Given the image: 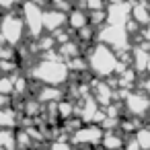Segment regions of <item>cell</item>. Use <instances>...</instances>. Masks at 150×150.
Masks as SVG:
<instances>
[{
    "mask_svg": "<svg viewBox=\"0 0 150 150\" xmlns=\"http://www.w3.org/2000/svg\"><path fill=\"white\" fill-rule=\"evenodd\" d=\"M31 78L39 80L45 86H62L68 78H70V68L68 62H64L60 58V54H52L45 52V58L39 60L33 68H31Z\"/></svg>",
    "mask_w": 150,
    "mask_h": 150,
    "instance_id": "6da1fadb",
    "label": "cell"
},
{
    "mask_svg": "<svg viewBox=\"0 0 150 150\" xmlns=\"http://www.w3.org/2000/svg\"><path fill=\"white\" fill-rule=\"evenodd\" d=\"M86 64H88V70L95 74V76H99V78H109L111 74H121L127 66H125V62H121L119 60V56L109 47V45H105V43H97V45H93L91 47V52H88V56H86Z\"/></svg>",
    "mask_w": 150,
    "mask_h": 150,
    "instance_id": "7a4b0ae2",
    "label": "cell"
},
{
    "mask_svg": "<svg viewBox=\"0 0 150 150\" xmlns=\"http://www.w3.org/2000/svg\"><path fill=\"white\" fill-rule=\"evenodd\" d=\"M27 29L23 23V17L17 13H6L4 17H0V41H4L8 45H19L25 37Z\"/></svg>",
    "mask_w": 150,
    "mask_h": 150,
    "instance_id": "3957f363",
    "label": "cell"
},
{
    "mask_svg": "<svg viewBox=\"0 0 150 150\" xmlns=\"http://www.w3.org/2000/svg\"><path fill=\"white\" fill-rule=\"evenodd\" d=\"M21 17H23L27 35L33 39L41 37V31H43V8H41V4L33 2V0H23Z\"/></svg>",
    "mask_w": 150,
    "mask_h": 150,
    "instance_id": "277c9868",
    "label": "cell"
},
{
    "mask_svg": "<svg viewBox=\"0 0 150 150\" xmlns=\"http://www.w3.org/2000/svg\"><path fill=\"white\" fill-rule=\"evenodd\" d=\"M97 39L105 45H109L111 50L123 52L129 47V31L125 29V25H111L105 23V27L101 31H97Z\"/></svg>",
    "mask_w": 150,
    "mask_h": 150,
    "instance_id": "5b68a950",
    "label": "cell"
},
{
    "mask_svg": "<svg viewBox=\"0 0 150 150\" xmlns=\"http://www.w3.org/2000/svg\"><path fill=\"white\" fill-rule=\"evenodd\" d=\"M103 134H105V129L99 123H84L76 132H72V142L78 146H97V144H101Z\"/></svg>",
    "mask_w": 150,
    "mask_h": 150,
    "instance_id": "8992f818",
    "label": "cell"
},
{
    "mask_svg": "<svg viewBox=\"0 0 150 150\" xmlns=\"http://www.w3.org/2000/svg\"><path fill=\"white\" fill-rule=\"evenodd\" d=\"M125 109L127 113H132L134 117H144L150 111V97L148 93H140V91H127L125 93Z\"/></svg>",
    "mask_w": 150,
    "mask_h": 150,
    "instance_id": "52a82bcc",
    "label": "cell"
},
{
    "mask_svg": "<svg viewBox=\"0 0 150 150\" xmlns=\"http://www.w3.org/2000/svg\"><path fill=\"white\" fill-rule=\"evenodd\" d=\"M68 23V13L58 8V6H52L47 11H43V31L47 33H56L60 29H64Z\"/></svg>",
    "mask_w": 150,
    "mask_h": 150,
    "instance_id": "ba28073f",
    "label": "cell"
},
{
    "mask_svg": "<svg viewBox=\"0 0 150 150\" xmlns=\"http://www.w3.org/2000/svg\"><path fill=\"white\" fill-rule=\"evenodd\" d=\"M132 19V2L121 0V2L107 6V23L111 25H125Z\"/></svg>",
    "mask_w": 150,
    "mask_h": 150,
    "instance_id": "9c48e42d",
    "label": "cell"
},
{
    "mask_svg": "<svg viewBox=\"0 0 150 150\" xmlns=\"http://www.w3.org/2000/svg\"><path fill=\"white\" fill-rule=\"evenodd\" d=\"M99 146H103V150H123L125 138H123V134H119L117 129H105V134H103Z\"/></svg>",
    "mask_w": 150,
    "mask_h": 150,
    "instance_id": "30bf717a",
    "label": "cell"
},
{
    "mask_svg": "<svg viewBox=\"0 0 150 150\" xmlns=\"http://www.w3.org/2000/svg\"><path fill=\"white\" fill-rule=\"evenodd\" d=\"M72 31H80L82 27H86V25H91V19H88V13L84 11V8H80V6H76V8H70L68 11V23H66Z\"/></svg>",
    "mask_w": 150,
    "mask_h": 150,
    "instance_id": "8fae6325",
    "label": "cell"
},
{
    "mask_svg": "<svg viewBox=\"0 0 150 150\" xmlns=\"http://www.w3.org/2000/svg\"><path fill=\"white\" fill-rule=\"evenodd\" d=\"M132 21H136L140 27L150 25V4L146 0H140V2L132 4Z\"/></svg>",
    "mask_w": 150,
    "mask_h": 150,
    "instance_id": "7c38bea8",
    "label": "cell"
},
{
    "mask_svg": "<svg viewBox=\"0 0 150 150\" xmlns=\"http://www.w3.org/2000/svg\"><path fill=\"white\" fill-rule=\"evenodd\" d=\"M93 91H95V101H97L101 107H107V105H111V101H113L115 93H113V88H111L107 82H97Z\"/></svg>",
    "mask_w": 150,
    "mask_h": 150,
    "instance_id": "4fadbf2b",
    "label": "cell"
},
{
    "mask_svg": "<svg viewBox=\"0 0 150 150\" xmlns=\"http://www.w3.org/2000/svg\"><path fill=\"white\" fill-rule=\"evenodd\" d=\"M62 99V88L60 86H43L37 95V101L39 103H58Z\"/></svg>",
    "mask_w": 150,
    "mask_h": 150,
    "instance_id": "5bb4252c",
    "label": "cell"
},
{
    "mask_svg": "<svg viewBox=\"0 0 150 150\" xmlns=\"http://www.w3.org/2000/svg\"><path fill=\"white\" fill-rule=\"evenodd\" d=\"M0 150H17V132L11 127L0 129Z\"/></svg>",
    "mask_w": 150,
    "mask_h": 150,
    "instance_id": "9a60e30c",
    "label": "cell"
},
{
    "mask_svg": "<svg viewBox=\"0 0 150 150\" xmlns=\"http://www.w3.org/2000/svg\"><path fill=\"white\" fill-rule=\"evenodd\" d=\"M58 54H60L62 60H64V58L72 60V58L80 56V43H76L74 39H70V41H66V43H60V45H58Z\"/></svg>",
    "mask_w": 150,
    "mask_h": 150,
    "instance_id": "2e32d148",
    "label": "cell"
},
{
    "mask_svg": "<svg viewBox=\"0 0 150 150\" xmlns=\"http://www.w3.org/2000/svg\"><path fill=\"white\" fill-rule=\"evenodd\" d=\"M17 113L11 107H0V129L4 127H15L17 125Z\"/></svg>",
    "mask_w": 150,
    "mask_h": 150,
    "instance_id": "e0dca14e",
    "label": "cell"
},
{
    "mask_svg": "<svg viewBox=\"0 0 150 150\" xmlns=\"http://www.w3.org/2000/svg\"><path fill=\"white\" fill-rule=\"evenodd\" d=\"M134 140L138 142V146L142 150H150V127H146V125L138 127V132L134 134Z\"/></svg>",
    "mask_w": 150,
    "mask_h": 150,
    "instance_id": "ac0fdd59",
    "label": "cell"
},
{
    "mask_svg": "<svg viewBox=\"0 0 150 150\" xmlns=\"http://www.w3.org/2000/svg\"><path fill=\"white\" fill-rule=\"evenodd\" d=\"M97 27H93V25H86V27H82L80 31H76V35H78V41L80 43H88V41H93V39H97V31H95Z\"/></svg>",
    "mask_w": 150,
    "mask_h": 150,
    "instance_id": "d6986e66",
    "label": "cell"
},
{
    "mask_svg": "<svg viewBox=\"0 0 150 150\" xmlns=\"http://www.w3.org/2000/svg\"><path fill=\"white\" fill-rule=\"evenodd\" d=\"M105 0H80V8H84L86 13L93 11H105Z\"/></svg>",
    "mask_w": 150,
    "mask_h": 150,
    "instance_id": "ffe728a7",
    "label": "cell"
},
{
    "mask_svg": "<svg viewBox=\"0 0 150 150\" xmlns=\"http://www.w3.org/2000/svg\"><path fill=\"white\" fill-rule=\"evenodd\" d=\"M56 111H58L60 119H68V115L74 113V105L68 103V101H58V103H56Z\"/></svg>",
    "mask_w": 150,
    "mask_h": 150,
    "instance_id": "44dd1931",
    "label": "cell"
},
{
    "mask_svg": "<svg viewBox=\"0 0 150 150\" xmlns=\"http://www.w3.org/2000/svg\"><path fill=\"white\" fill-rule=\"evenodd\" d=\"M27 107H25V113H29V115H35L37 111H39V101L35 99V101H27L25 103Z\"/></svg>",
    "mask_w": 150,
    "mask_h": 150,
    "instance_id": "7402d4cb",
    "label": "cell"
},
{
    "mask_svg": "<svg viewBox=\"0 0 150 150\" xmlns=\"http://www.w3.org/2000/svg\"><path fill=\"white\" fill-rule=\"evenodd\" d=\"M50 150H74L68 142H64V140H56L52 146H50Z\"/></svg>",
    "mask_w": 150,
    "mask_h": 150,
    "instance_id": "603a6c76",
    "label": "cell"
},
{
    "mask_svg": "<svg viewBox=\"0 0 150 150\" xmlns=\"http://www.w3.org/2000/svg\"><path fill=\"white\" fill-rule=\"evenodd\" d=\"M17 4H19V0H0V8H2L4 13H11Z\"/></svg>",
    "mask_w": 150,
    "mask_h": 150,
    "instance_id": "cb8c5ba5",
    "label": "cell"
},
{
    "mask_svg": "<svg viewBox=\"0 0 150 150\" xmlns=\"http://www.w3.org/2000/svg\"><path fill=\"white\" fill-rule=\"evenodd\" d=\"M123 150H142V148L138 146V142H136V140H125V146H123Z\"/></svg>",
    "mask_w": 150,
    "mask_h": 150,
    "instance_id": "d4e9b609",
    "label": "cell"
},
{
    "mask_svg": "<svg viewBox=\"0 0 150 150\" xmlns=\"http://www.w3.org/2000/svg\"><path fill=\"white\" fill-rule=\"evenodd\" d=\"M0 107H11V95L0 93Z\"/></svg>",
    "mask_w": 150,
    "mask_h": 150,
    "instance_id": "484cf974",
    "label": "cell"
},
{
    "mask_svg": "<svg viewBox=\"0 0 150 150\" xmlns=\"http://www.w3.org/2000/svg\"><path fill=\"white\" fill-rule=\"evenodd\" d=\"M142 86H144V93H148V95H150V78H146Z\"/></svg>",
    "mask_w": 150,
    "mask_h": 150,
    "instance_id": "4316f807",
    "label": "cell"
},
{
    "mask_svg": "<svg viewBox=\"0 0 150 150\" xmlns=\"http://www.w3.org/2000/svg\"><path fill=\"white\" fill-rule=\"evenodd\" d=\"M47 2H52L54 6H60V4H64V2H66V0H47Z\"/></svg>",
    "mask_w": 150,
    "mask_h": 150,
    "instance_id": "83f0119b",
    "label": "cell"
},
{
    "mask_svg": "<svg viewBox=\"0 0 150 150\" xmlns=\"http://www.w3.org/2000/svg\"><path fill=\"white\" fill-rule=\"evenodd\" d=\"M107 4H115V2H121V0H105Z\"/></svg>",
    "mask_w": 150,
    "mask_h": 150,
    "instance_id": "f1b7e54d",
    "label": "cell"
},
{
    "mask_svg": "<svg viewBox=\"0 0 150 150\" xmlns=\"http://www.w3.org/2000/svg\"><path fill=\"white\" fill-rule=\"evenodd\" d=\"M146 72L150 74V56H148V64H146Z\"/></svg>",
    "mask_w": 150,
    "mask_h": 150,
    "instance_id": "f546056e",
    "label": "cell"
},
{
    "mask_svg": "<svg viewBox=\"0 0 150 150\" xmlns=\"http://www.w3.org/2000/svg\"><path fill=\"white\" fill-rule=\"evenodd\" d=\"M127 2H132V4H134V2H140V0H127Z\"/></svg>",
    "mask_w": 150,
    "mask_h": 150,
    "instance_id": "4dcf8cb0",
    "label": "cell"
}]
</instances>
